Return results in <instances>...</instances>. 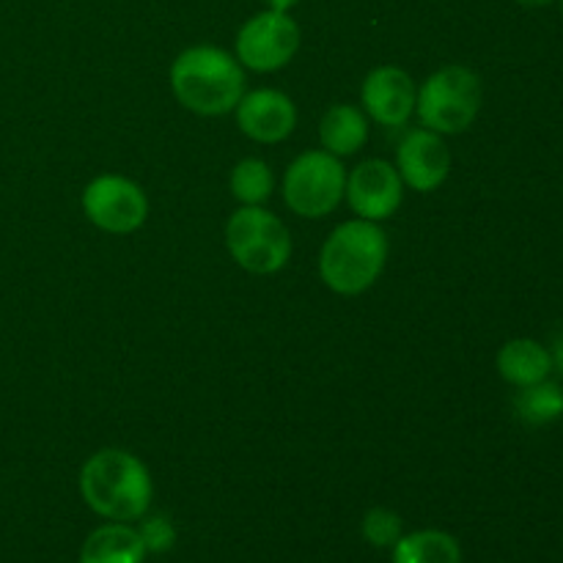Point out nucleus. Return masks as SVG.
<instances>
[{"instance_id": "obj_24", "label": "nucleus", "mask_w": 563, "mask_h": 563, "mask_svg": "<svg viewBox=\"0 0 563 563\" xmlns=\"http://www.w3.org/2000/svg\"><path fill=\"white\" fill-rule=\"evenodd\" d=\"M561 9H563V0H561Z\"/></svg>"}, {"instance_id": "obj_16", "label": "nucleus", "mask_w": 563, "mask_h": 563, "mask_svg": "<svg viewBox=\"0 0 563 563\" xmlns=\"http://www.w3.org/2000/svg\"><path fill=\"white\" fill-rule=\"evenodd\" d=\"M394 563H462V550L451 533L416 531L394 544Z\"/></svg>"}, {"instance_id": "obj_19", "label": "nucleus", "mask_w": 563, "mask_h": 563, "mask_svg": "<svg viewBox=\"0 0 563 563\" xmlns=\"http://www.w3.org/2000/svg\"><path fill=\"white\" fill-rule=\"evenodd\" d=\"M363 539L374 548H394L401 539L399 515L388 509H372L363 517Z\"/></svg>"}, {"instance_id": "obj_9", "label": "nucleus", "mask_w": 563, "mask_h": 563, "mask_svg": "<svg viewBox=\"0 0 563 563\" xmlns=\"http://www.w3.org/2000/svg\"><path fill=\"white\" fill-rule=\"evenodd\" d=\"M346 198L361 220L390 218L401 203V176L385 159H366L346 179Z\"/></svg>"}, {"instance_id": "obj_11", "label": "nucleus", "mask_w": 563, "mask_h": 563, "mask_svg": "<svg viewBox=\"0 0 563 563\" xmlns=\"http://www.w3.org/2000/svg\"><path fill=\"white\" fill-rule=\"evenodd\" d=\"M451 170V154L438 132L412 130L399 146V176L401 181L418 192L438 190Z\"/></svg>"}, {"instance_id": "obj_21", "label": "nucleus", "mask_w": 563, "mask_h": 563, "mask_svg": "<svg viewBox=\"0 0 563 563\" xmlns=\"http://www.w3.org/2000/svg\"><path fill=\"white\" fill-rule=\"evenodd\" d=\"M550 357H553V368H559V372L563 374V333L559 335V339H555Z\"/></svg>"}, {"instance_id": "obj_7", "label": "nucleus", "mask_w": 563, "mask_h": 563, "mask_svg": "<svg viewBox=\"0 0 563 563\" xmlns=\"http://www.w3.org/2000/svg\"><path fill=\"white\" fill-rule=\"evenodd\" d=\"M300 47V27L284 11L251 16L236 33V58L256 71L284 69Z\"/></svg>"}, {"instance_id": "obj_20", "label": "nucleus", "mask_w": 563, "mask_h": 563, "mask_svg": "<svg viewBox=\"0 0 563 563\" xmlns=\"http://www.w3.org/2000/svg\"><path fill=\"white\" fill-rule=\"evenodd\" d=\"M137 533L146 544V553H168L176 542V528L165 517H148Z\"/></svg>"}, {"instance_id": "obj_5", "label": "nucleus", "mask_w": 563, "mask_h": 563, "mask_svg": "<svg viewBox=\"0 0 563 563\" xmlns=\"http://www.w3.org/2000/svg\"><path fill=\"white\" fill-rule=\"evenodd\" d=\"M225 245L240 267L256 275L278 273L291 256L289 231L280 218L262 207H245L231 214L225 225Z\"/></svg>"}, {"instance_id": "obj_1", "label": "nucleus", "mask_w": 563, "mask_h": 563, "mask_svg": "<svg viewBox=\"0 0 563 563\" xmlns=\"http://www.w3.org/2000/svg\"><path fill=\"white\" fill-rule=\"evenodd\" d=\"M80 493L99 517L130 522L148 511L152 476L137 456L119 449H104L82 465Z\"/></svg>"}, {"instance_id": "obj_4", "label": "nucleus", "mask_w": 563, "mask_h": 563, "mask_svg": "<svg viewBox=\"0 0 563 563\" xmlns=\"http://www.w3.org/2000/svg\"><path fill=\"white\" fill-rule=\"evenodd\" d=\"M416 110L423 126L438 135L465 132L482 110V80L467 66H445L423 82Z\"/></svg>"}, {"instance_id": "obj_22", "label": "nucleus", "mask_w": 563, "mask_h": 563, "mask_svg": "<svg viewBox=\"0 0 563 563\" xmlns=\"http://www.w3.org/2000/svg\"><path fill=\"white\" fill-rule=\"evenodd\" d=\"M267 3H269V9H273V11H284V14H286V11H289L291 5L297 3V0H267Z\"/></svg>"}, {"instance_id": "obj_23", "label": "nucleus", "mask_w": 563, "mask_h": 563, "mask_svg": "<svg viewBox=\"0 0 563 563\" xmlns=\"http://www.w3.org/2000/svg\"><path fill=\"white\" fill-rule=\"evenodd\" d=\"M520 5H528V9H542V5H550L553 0H517Z\"/></svg>"}, {"instance_id": "obj_18", "label": "nucleus", "mask_w": 563, "mask_h": 563, "mask_svg": "<svg viewBox=\"0 0 563 563\" xmlns=\"http://www.w3.org/2000/svg\"><path fill=\"white\" fill-rule=\"evenodd\" d=\"M273 170L262 159H242L234 170H231V192L236 201L245 207H262L269 196H273Z\"/></svg>"}, {"instance_id": "obj_3", "label": "nucleus", "mask_w": 563, "mask_h": 563, "mask_svg": "<svg viewBox=\"0 0 563 563\" xmlns=\"http://www.w3.org/2000/svg\"><path fill=\"white\" fill-rule=\"evenodd\" d=\"M388 258V236L372 220L341 223L319 253V275L339 295H361L379 278Z\"/></svg>"}, {"instance_id": "obj_12", "label": "nucleus", "mask_w": 563, "mask_h": 563, "mask_svg": "<svg viewBox=\"0 0 563 563\" xmlns=\"http://www.w3.org/2000/svg\"><path fill=\"white\" fill-rule=\"evenodd\" d=\"M236 124L247 137L258 143H278L291 135L297 124V110L286 93L262 88L236 104Z\"/></svg>"}, {"instance_id": "obj_13", "label": "nucleus", "mask_w": 563, "mask_h": 563, "mask_svg": "<svg viewBox=\"0 0 563 563\" xmlns=\"http://www.w3.org/2000/svg\"><path fill=\"white\" fill-rule=\"evenodd\" d=\"M498 372L506 383L517 385V388H528V385H537L550 377L553 357H550V350H544L539 341L515 339L500 346Z\"/></svg>"}, {"instance_id": "obj_14", "label": "nucleus", "mask_w": 563, "mask_h": 563, "mask_svg": "<svg viewBox=\"0 0 563 563\" xmlns=\"http://www.w3.org/2000/svg\"><path fill=\"white\" fill-rule=\"evenodd\" d=\"M143 559L146 544L141 533L121 522L97 528L80 550V563H143Z\"/></svg>"}, {"instance_id": "obj_8", "label": "nucleus", "mask_w": 563, "mask_h": 563, "mask_svg": "<svg viewBox=\"0 0 563 563\" xmlns=\"http://www.w3.org/2000/svg\"><path fill=\"white\" fill-rule=\"evenodd\" d=\"M82 209L97 229L108 234H132L146 223L148 198L124 176H97L82 192Z\"/></svg>"}, {"instance_id": "obj_2", "label": "nucleus", "mask_w": 563, "mask_h": 563, "mask_svg": "<svg viewBox=\"0 0 563 563\" xmlns=\"http://www.w3.org/2000/svg\"><path fill=\"white\" fill-rule=\"evenodd\" d=\"M170 88L192 113L223 115L240 104L245 75L225 49L190 47L170 66Z\"/></svg>"}, {"instance_id": "obj_6", "label": "nucleus", "mask_w": 563, "mask_h": 563, "mask_svg": "<svg viewBox=\"0 0 563 563\" xmlns=\"http://www.w3.org/2000/svg\"><path fill=\"white\" fill-rule=\"evenodd\" d=\"M346 192V174L339 157L330 152H306L289 165L284 176V198L291 212L302 218H324L341 203Z\"/></svg>"}, {"instance_id": "obj_17", "label": "nucleus", "mask_w": 563, "mask_h": 563, "mask_svg": "<svg viewBox=\"0 0 563 563\" xmlns=\"http://www.w3.org/2000/svg\"><path fill=\"white\" fill-rule=\"evenodd\" d=\"M515 405L522 421L531 423V427H544V423L563 416V390L555 383L542 379V383L522 388Z\"/></svg>"}, {"instance_id": "obj_15", "label": "nucleus", "mask_w": 563, "mask_h": 563, "mask_svg": "<svg viewBox=\"0 0 563 563\" xmlns=\"http://www.w3.org/2000/svg\"><path fill=\"white\" fill-rule=\"evenodd\" d=\"M319 137L330 154L350 157V154L361 152L363 143L368 141V121L352 104H333L319 124Z\"/></svg>"}, {"instance_id": "obj_10", "label": "nucleus", "mask_w": 563, "mask_h": 563, "mask_svg": "<svg viewBox=\"0 0 563 563\" xmlns=\"http://www.w3.org/2000/svg\"><path fill=\"white\" fill-rule=\"evenodd\" d=\"M363 108L383 126H405L416 110V86L410 75L396 66H379L363 80Z\"/></svg>"}]
</instances>
